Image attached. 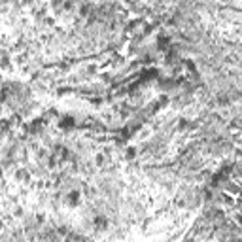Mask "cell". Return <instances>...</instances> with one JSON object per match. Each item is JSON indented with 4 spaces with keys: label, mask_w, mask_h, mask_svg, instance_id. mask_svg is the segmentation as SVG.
<instances>
[{
    "label": "cell",
    "mask_w": 242,
    "mask_h": 242,
    "mask_svg": "<svg viewBox=\"0 0 242 242\" xmlns=\"http://www.w3.org/2000/svg\"><path fill=\"white\" fill-rule=\"evenodd\" d=\"M61 127H63V129H70V127H74V123H72V119H70V117H66V119H63Z\"/></svg>",
    "instance_id": "1"
}]
</instances>
